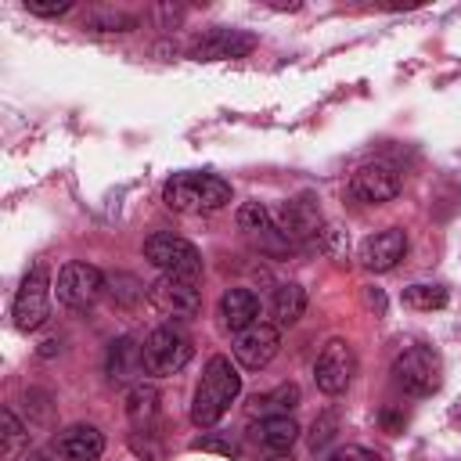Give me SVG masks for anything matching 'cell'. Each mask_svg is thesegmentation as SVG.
<instances>
[{
    "instance_id": "obj_1",
    "label": "cell",
    "mask_w": 461,
    "mask_h": 461,
    "mask_svg": "<svg viewBox=\"0 0 461 461\" xmlns=\"http://www.w3.org/2000/svg\"><path fill=\"white\" fill-rule=\"evenodd\" d=\"M238 393H241V375H238V367H234L227 357H212V360L205 364V371H202L198 389H194L191 421H194L198 429L216 425V421L227 414V407L238 400Z\"/></svg>"
},
{
    "instance_id": "obj_2",
    "label": "cell",
    "mask_w": 461,
    "mask_h": 461,
    "mask_svg": "<svg viewBox=\"0 0 461 461\" xmlns=\"http://www.w3.org/2000/svg\"><path fill=\"white\" fill-rule=\"evenodd\" d=\"M162 202L173 212H187V216L216 212L230 202V184L212 173H173L162 187Z\"/></svg>"
},
{
    "instance_id": "obj_3",
    "label": "cell",
    "mask_w": 461,
    "mask_h": 461,
    "mask_svg": "<svg viewBox=\"0 0 461 461\" xmlns=\"http://www.w3.org/2000/svg\"><path fill=\"white\" fill-rule=\"evenodd\" d=\"M140 353H144V371L166 378V375H176V371L187 367L194 346H191V339H187L180 328L162 324V328H155V331L140 342Z\"/></svg>"
},
{
    "instance_id": "obj_4",
    "label": "cell",
    "mask_w": 461,
    "mask_h": 461,
    "mask_svg": "<svg viewBox=\"0 0 461 461\" xmlns=\"http://www.w3.org/2000/svg\"><path fill=\"white\" fill-rule=\"evenodd\" d=\"M393 378L403 393L411 396H429L439 389V378H443V367H439V357L429 349V346H407L396 353L393 360Z\"/></svg>"
},
{
    "instance_id": "obj_5",
    "label": "cell",
    "mask_w": 461,
    "mask_h": 461,
    "mask_svg": "<svg viewBox=\"0 0 461 461\" xmlns=\"http://www.w3.org/2000/svg\"><path fill=\"white\" fill-rule=\"evenodd\" d=\"M144 256L148 263H155L162 274H176V277H202V252L180 238V234H169V230H158L144 241Z\"/></svg>"
},
{
    "instance_id": "obj_6",
    "label": "cell",
    "mask_w": 461,
    "mask_h": 461,
    "mask_svg": "<svg viewBox=\"0 0 461 461\" xmlns=\"http://www.w3.org/2000/svg\"><path fill=\"white\" fill-rule=\"evenodd\" d=\"M47 313H50V274H47V263H36L18 285L11 317L22 331H36L47 321Z\"/></svg>"
},
{
    "instance_id": "obj_7",
    "label": "cell",
    "mask_w": 461,
    "mask_h": 461,
    "mask_svg": "<svg viewBox=\"0 0 461 461\" xmlns=\"http://www.w3.org/2000/svg\"><path fill=\"white\" fill-rule=\"evenodd\" d=\"M101 288H104V274H101L97 267L83 263V259H68V263L58 270V285H54L58 303H65L68 310H86V306H94L97 295H101Z\"/></svg>"
},
{
    "instance_id": "obj_8",
    "label": "cell",
    "mask_w": 461,
    "mask_h": 461,
    "mask_svg": "<svg viewBox=\"0 0 461 461\" xmlns=\"http://www.w3.org/2000/svg\"><path fill=\"white\" fill-rule=\"evenodd\" d=\"M148 299L158 313L166 317H194L202 310V288L194 277H176V274H162L151 288Z\"/></svg>"
},
{
    "instance_id": "obj_9",
    "label": "cell",
    "mask_w": 461,
    "mask_h": 461,
    "mask_svg": "<svg viewBox=\"0 0 461 461\" xmlns=\"http://www.w3.org/2000/svg\"><path fill=\"white\" fill-rule=\"evenodd\" d=\"M353 375H357V353H353V346L346 339H331L321 349L317 364H313L317 389L328 393V396H335V393H342L353 382Z\"/></svg>"
},
{
    "instance_id": "obj_10",
    "label": "cell",
    "mask_w": 461,
    "mask_h": 461,
    "mask_svg": "<svg viewBox=\"0 0 461 461\" xmlns=\"http://www.w3.org/2000/svg\"><path fill=\"white\" fill-rule=\"evenodd\" d=\"M277 349H281V331H277V324H267V321L249 324V328L238 331V339H234V360H238L241 367H249V371L267 367V364L277 357Z\"/></svg>"
},
{
    "instance_id": "obj_11",
    "label": "cell",
    "mask_w": 461,
    "mask_h": 461,
    "mask_svg": "<svg viewBox=\"0 0 461 461\" xmlns=\"http://www.w3.org/2000/svg\"><path fill=\"white\" fill-rule=\"evenodd\" d=\"M349 191L357 202H367V205H378V202H389L400 194V173L385 162H367L353 173L349 180Z\"/></svg>"
},
{
    "instance_id": "obj_12",
    "label": "cell",
    "mask_w": 461,
    "mask_h": 461,
    "mask_svg": "<svg viewBox=\"0 0 461 461\" xmlns=\"http://www.w3.org/2000/svg\"><path fill=\"white\" fill-rule=\"evenodd\" d=\"M403 256H407V234L400 227H385V230L364 238V245H360V263L375 274L393 270Z\"/></svg>"
},
{
    "instance_id": "obj_13",
    "label": "cell",
    "mask_w": 461,
    "mask_h": 461,
    "mask_svg": "<svg viewBox=\"0 0 461 461\" xmlns=\"http://www.w3.org/2000/svg\"><path fill=\"white\" fill-rule=\"evenodd\" d=\"M256 47L252 32L241 29H209L191 43V54L202 61H216V58H245Z\"/></svg>"
},
{
    "instance_id": "obj_14",
    "label": "cell",
    "mask_w": 461,
    "mask_h": 461,
    "mask_svg": "<svg viewBox=\"0 0 461 461\" xmlns=\"http://www.w3.org/2000/svg\"><path fill=\"white\" fill-rule=\"evenodd\" d=\"M274 223H277V230L285 238L303 241V238H310V234L321 230V209H317V202L310 194H299V198L281 202V209L274 212Z\"/></svg>"
},
{
    "instance_id": "obj_15",
    "label": "cell",
    "mask_w": 461,
    "mask_h": 461,
    "mask_svg": "<svg viewBox=\"0 0 461 461\" xmlns=\"http://www.w3.org/2000/svg\"><path fill=\"white\" fill-rule=\"evenodd\" d=\"M54 447L65 461H97L104 454V436L94 425H68L65 432H58Z\"/></svg>"
},
{
    "instance_id": "obj_16",
    "label": "cell",
    "mask_w": 461,
    "mask_h": 461,
    "mask_svg": "<svg viewBox=\"0 0 461 461\" xmlns=\"http://www.w3.org/2000/svg\"><path fill=\"white\" fill-rule=\"evenodd\" d=\"M249 436H252L256 447H263V450H270V454H285V450H292V443L299 439V425H295L292 414L259 418V421H252Z\"/></svg>"
},
{
    "instance_id": "obj_17",
    "label": "cell",
    "mask_w": 461,
    "mask_h": 461,
    "mask_svg": "<svg viewBox=\"0 0 461 461\" xmlns=\"http://www.w3.org/2000/svg\"><path fill=\"white\" fill-rule=\"evenodd\" d=\"M108 378L115 385H137V375H144V353H140V342L133 339H115L108 346Z\"/></svg>"
},
{
    "instance_id": "obj_18",
    "label": "cell",
    "mask_w": 461,
    "mask_h": 461,
    "mask_svg": "<svg viewBox=\"0 0 461 461\" xmlns=\"http://www.w3.org/2000/svg\"><path fill=\"white\" fill-rule=\"evenodd\" d=\"M220 317H223V328L245 331L249 324L259 321V299L249 288H227L220 299Z\"/></svg>"
},
{
    "instance_id": "obj_19",
    "label": "cell",
    "mask_w": 461,
    "mask_h": 461,
    "mask_svg": "<svg viewBox=\"0 0 461 461\" xmlns=\"http://www.w3.org/2000/svg\"><path fill=\"white\" fill-rule=\"evenodd\" d=\"M295 407H299V385H295V382H281V385L270 389V393H256L245 411H249L252 418H277V414H288V411H295Z\"/></svg>"
},
{
    "instance_id": "obj_20",
    "label": "cell",
    "mask_w": 461,
    "mask_h": 461,
    "mask_svg": "<svg viewBox=\"0 0 461 461\" xmlns=\"http://www.w3.org/2000/svg\"><path fill=\"white\" fill-rule=\"evenodd\" d=\"M303 310H306V292H303V285L285 281V285H277V288H274L270 313H274V324H277V328L295 324V321L303 317Z\"/></svg>"
},
{
    "instance_id": "obj_21",
    "label": "cell",
    "mask_w": 461,
    "mask_h": 461,
    "mask_svg": "<svg viewBox=\"0 0 461 461\" xmlns=\"http://www.w3.org/2000/svg\"><path fill=\"white\" fill-rule=\"evenodd\" d=\"M126 414H130V421L137 429H148L155 421V414H158V389L148 385V382L130 385V393H126Z\"/></svg>"
},
{
    "instance_id": "obj_22",
    "label": "cell",
    "mask_w": 461,
    "mask_h": 461,
    "mask_svg": "<svg viewBox=\"0 0 461 461\" xmlns=\"http://www.w3.org/2000/svg\"><path fill=\"white\" fill-rule=\"evenodd\" d=\"M0 436H4V443H0V454H4V461H14L22 450H25V443H29V432H25V425L14 418V411H0Z\"/></svg>"
},
{
    "instance_id": "obj_23",
    "label": "cell",
    "mask_w": 461,
    "mask_h": 461,
    "mask_svg": "<svg viewBox=\"0 0 461 461\" xmlns=\"http://www.w3.org/2000/svg\"><path fill=\"white\" fill-rule=\"evenodd\" d=\"M403 306H411V310H443L447 306V288H439V285H407L403 288Z\"/></svg>"
},
{
    "instance_id": "obj_24",
    "label": "cell",
    "mask_w": 461,
    "mask_h": 461,
    "mask_svg": "<svg viewBox=\"0 0 461 461\" xmlns=\"http://www.w3.org/2000/svg\"><path fill=\"white\" fill-rule=\"evenodd\" d=\"M86 25L97 29V32H126V29L137 25V18L122 14V11H112V7H97V11L86 14Z\"/></svg>"
},
{
    "instance_id": "obj_25",
    "label": "cell",
    "mask_w": 461,
    "mask_h": 461,
    "mask_svg": "<svg viewBox=\"0 0 461 461\" xmlns=\"http://www.w3.org/2000/svg\"><path fill=\"white\" fill-rule=\"evenodd\" d=\"M238 227L249 230V234H263V230H270V212L259 202H245L238 209Z\"/></svg>"
},
{
    "instance_id": "obj_26",
    "label": "cell",
    "mask_w": 461,
    "mask_h": 461,
    "mask_svg": "<svg viewBox=\"0 0 461 461\" xmlns=\"http://www.w3.org/2000/svg\"><path fill=\"white\" fill-rule=\"evenodd\" d=\"M104 285H112V295H115L122 306H130V303H137V299L144 295V288H140L137 277H130V274H108Z\"/></svg>"
},
{
    "instance_id": "obj_27",
    "label": "cell",
    "mask_w": 461,
    "mask_h": 461,
    "mask_svg": "<svg viewBox=\"0 0 461 461\" xmlns=\"http://www.w3.org/2000/svg\"><path fill=\"white\" fill-rule=\"evenodd\" d=\"M191 450H209V454L238 457V443L234 439H220V436H198V439H191Z\"/></svg>"
},
{
    "instance_id": "obj_28",
    "label": "cell",
    "mask_w": 461,
    "mask_h": 461,
    "mask_svg": "<svg viewBox=\"0 0 461 461\" xmlns=\"http://www.w3.org/2000/svg\"><path fill=\"white\" fill-rule=\"evenodd\" d=\"M72 7V0H25V11L29 14H40V18H58Z\"/></svg>"
},
{
    "instance_id": "obj_29",
    "label": "cell",
    "mask_w": 461,
    "mask_h": 461,
    "mask_svg": "<svg viewBox=\"0 0 461 461\" xmlns=\"http://www.w3.org/2000/svg\"><path fill=\"white\" fill-rule=\"evenodd\" d=\"M331 436H335V418H331V414H321V418L313 421V432H310V450H321Z\"/></svg>"
},
{
    "instance_id": "obj_30",
    "label": "cell",
    "mask_w": 461,
    "mask_h": 461,
    "mask_svg": "<svg viewBox=\"0 0 461 461\" xmlns=\"http://www.w3.org/2000/svg\"><path fill=\"white\" fill-rule=\"evenodd\" d=\"M328 461H382L375 450H367V447H339Z\"/></svg>"
},
{
    "instance_id": "obj_31",
    "label": "cell",
    "mask_w": 461,
    "mask_h": 461,
    "mask_svg": "<svg viewBox=\"0 0 461 461\" xmlns=\"http://www.w3.org/2000/svg\"><path fill=\"white\" fill-rule=\"evenodd\" d=\"M25 461H47V457H43V454H29Z\"/></svg>"
}]
</instances>
